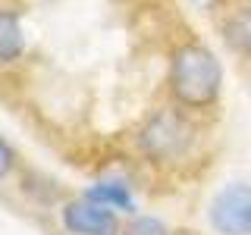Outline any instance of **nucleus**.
Segmentation results:
<instances>
[{
	"label": "nucleus",
	"instance_id": "f257e3e1",
	"mask_svg": "<svg viewBox=\"0 0 251 235\" xmlns=\"http://www.w3.org/2000/svg\"><path fill=\"white\" fill-rule=\"evenodd\" d=\"M223 85L220 60L204 44H182L170 60V94L185 110H204L217 100Z\"/></svg>",
	"mask_w": 251,
	"mask_h": 235
},
{
	"label": "nucleus",
	"instance_id": "f03ea898",
	"mask_svg": "<svg viewBox=\"0 0 251 235\" xmlns=\"http://www.w3.org/2000/svg\"><path fill=\"white\" fill-rule=\"evenodd\" d=\"M210 223L223 235H251V188L226 185L210 201Z\"/></svg>",
	"mask_w": 251,
	"mask_h": 235
},
{
	"label": "nucleus",
	"instance_id": "7ed1b4c3",
	"mask_svg": "<svg viewBox=\"0 0 251 235\" xmlns=\"http://www.w3.org/2000/svg\"><path fill=\"white\" fill-rule=\"evenodd\" d=\"M63 226L73 235H116L120 232V219H116L113 210L88 198L63 207Z\"/></svg>",
	"mask_w": 251,
	"mask_h": 235
},
{
	"label": "nucleus",
	"instance_id": "20e7f679",
	"mask_svg": "<svg viewBox=\"0 0 251 235\" xmlns=\"http://www.w3.org/2000/svg\"><path fill=\"white\" fill-rule=\"evenodd\" d=\"M185 144H188V125L179 119L176 113L157 116V119L148 125V132H145V147L151 154H160V157L179 154Z\"/></svg>",
	"mask_w": 251,
	"mask_h": 235
},
{
	"label": "nucleus",
	"instance_id": "39448f33",
	"mask_svg": "<svg viewBox=\"0 0 251 235\" xmlns=\"http://www.w3.org/2000/svg\"><path fill=\"white\" fill-rule=\"evenodd\" d=\"M25 50V35H22L19 16L10 10H0V63H13Z\"/></svg>",
	"mask_w": 251,
	"mask_h": 235
},
{
	"label": "nucleus",
	"instance_id": "423d86ee",
	"mask_svg": "<svg viewBox=\"0 0 251 235\" xmlns=\"http://www.w3.org/2000/svg\"><path fill=\"white\" fill-rule=\"evenodd\" d=\"M85 198L104 204V207H110V210H126V213H132V210H135L132 191L123 182H98V185H91L88 191H85Z\"/></svg>",
	"mask_w": 251,
	"mask_h": 235
},
{
	"label": "nucleus",
	"instance_id": "0eeeda50",
	"mask_svg": "<svg viewBox=\"0 0 251 235\" xmlns=\"http://www.w3.org/2000/svg\"><path fill=\"white\" fill-rule=\"evenodd\" d=\"M223 31H226V41H229L232 50L251 53V6L232 13L229 19H226V28Z\"/></svg>",
	"mask_w": 251,
	"mask_h": 235
},
{
	"label": "nucleus",
	"instance_id": "6e6552de",
	"mask_svg": "<svg viewBox=\"0 0 251 235\" xmlns=\"http://www.w3.org/2000/svg\"><path fill=\"white\" fill-rule=\"evenodd\" d=\"M126 235H170V232L157 216H138L126 226Z\"/></svg>",
	"mask_w": 251,
	"mask_h": 235
},
{
	"label": "nucleus",
	"instance_id": "1a4fd4ad",
	"mask_svg": "<svg viewBox=\"0 0 251 235\" xmlns=\"http://www.w3.org/2000/svg\"><path fill=\"white\" fill-rule=\"evenodd\" d=\"M13 166H16V151L10 144H6L3 138H0V179H6L13 172Z\"/></svg>",
	"mask_w": 251,
	"mask_h": 235
},
{
	"label": "nucleus",
	"instance_id": "9d476101",
	"mask_svg": "<svg viewBox=\"0 0 251 235\" xmlns=\"http://www.w3.org/2000/svg\"><path fill=\"white\" fill-rule=\"evenodd\" d=\"M192 3H195V6H201V10H210V6H217L220 0H192Z\"/></svg>",
	"mask_w": 251,
	"mask_h": 235
}]
</instances>
